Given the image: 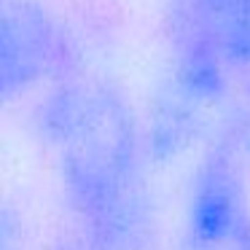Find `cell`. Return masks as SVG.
<instances>
[{
	"instance_id": "obj_4",
	"label": "cell",
	"mask_w": 250,
	"mask_h": 250,
	"mask_svg": "<svg viewBox=\"0 0 250 250\" xmlns=\"http://www.w3.org/2000/svg\"><path fill=\"white\" fill-rule=\"evenodd\" d=\"M172 43L250 78V0H175Z\"/></svg>"
},
{
	"instance_id": "obj_1",
	"label": "cell",
	"mask_w": 250,
	"mask_h": 250,
	"mask_svg": "<svg viewBox=\"0 0 250 250\" xmlns=\"http://www.w3.org/2000/svg\"><path fill=\"white\" fill-rule=\"evenodd\" d=\"M41 129L92 248L137 250L148 234V199L140 129L126 100L100 81L67 83L43 105Z\"/></svg>"
},
{
	"instance_id": "obj_3",
	"label": "cell",
	"mask_w": 250,
	"mask_h": 250,
	"mask_svg": "<svg viewBox=\"0 0 250 250\" xmlns=\"http://www.w3.org/2000/svg\"><path fill=\"white\" fill-rule=\"evenodd\" d=\"M70 65V43L57 19L35 0H3L0 86L11 100L57 78Z\"/></svg>"
},
{
	"instance_id": "obj_2",
	"label": "cell",
	"mask_w": 250,
	"mask_h": 250,
	"mask_svg": "<svg viewBox=\"0 0 250 250\" xmlns=\"http://www.w3.org/2000/svg\"><path fill=\"white\" fill-rule=\"evenodd\" d=\"M231 135L207 148L191 180L183 250H250V199Z\"/></svg>"
},
{
	"instance_id": "obj_5",
	"label": "cell",
	"mask_w": 250,
	"mask_h": 250,
	"mask_svg": "<svg viewBox=\"0 0 250 250\" xmlns=\"http://www.w3.org/2000/svg\"><path fill=\"white\" fill-rule=\"evenodd\" d=\"M231 140L239 148V153L250 162V78L242 92V103L237 108V116L231 121Z\"/></svg>"
}]
</instances>
